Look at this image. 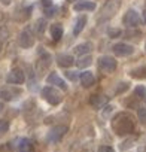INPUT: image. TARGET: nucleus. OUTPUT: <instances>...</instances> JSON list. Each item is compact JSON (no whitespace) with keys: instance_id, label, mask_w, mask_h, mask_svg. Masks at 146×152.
I'll return each mask as SVG.
<instances>
[{"instance_id":"nucleus-1","label":"nucleus","mask_w":146,"mask_h":152,"mask_svg":"<svg viewBox=\"0 0 146 152\" xmlns=\"http://www.w3.org/2000/svg\"><path fill=\"white\" fill-rule=\"evenodd\" d=\"M112 128L118 136H127V134L133 133L134 124H133V119L127 113H118L112 119Z\"/></svg>"},{"instance_id":"nucleus-2","label":"nucleus","mask_w":146,"mask_h":152,"mask_svg":"<svg viewBox=\"0 0 146 152\" xmlns=\"http://www.w3.org/2000/svg\"><path fill=\"white\" fill-rule=\"evenodd\" d=\"M42 96H43V99H45L49 104H54V106L60 104L61 100H63L61 93H60L58 90H55L54 87H51V85H48V87H45V88L42 90Z\"/></svg>"},{"instance_id":"nucleus-3","label":"nucleus","mask_w":146,"mask_h":152,"mask_svg":"<svg viewBox=\"0 0 146 152\" xmlns=\"http://www.w3.org/2000/svg\"><path fill=\"white\" fill-rule=\"evenodd\" d=\"M99 67L101 72L104 73H112L115 69H116V60L112 58V57H107V55H103L99 58Z\"/></svg>"},{"instance_id":"nucleus-4","label":"nucleus","mask_w":146,"mask_h":152,"mask_svg":"<svg viewBox=\"0 0 146 152\" xmlns=\"http://www.w3.org/2000/svg\"><path fill=\"white\" fill-rule=\"evenodd\" d=\"M66 133H67V127L66 125H57V127L51 128V131L48 133L46 139H48L49 143H57V142H60L63 139V136Z\"/></svg>"},{"instance_id":"nucleus-5","label":"nucleus","mask_w":146,"mask_h":152,"mask_svg":"<svg viewBox=\"0 0 146 152\" xmlns=\"http://www.w3.org/2000/svg\"><path fill=\"white\" fill-rule=\"evenodd\" d=\"M124 24L127 27H136L140 24V17L134 9H130L125 15H124Z\"/></svg>"},{"instance_id":"nucleus-6","label":"nucleus","mask_w":146,"mask_h":152,"mask_svg":"<svg viewBox=\"0 0 146 152\" xmlns=\"http://www.w3.org/2000/svg\"><path fill=\"white\" fill-rule=\"evenodd\" d=\"M112 49H113L115 55H118V57H127V55H131L134 52V48L131 45H127V43H116V45H113Z\"/></svg>"},{"instance_id":"nucleus-7","label":"nucleus","mask_w":146,"mask_h":152,"mask_svg":"<svg viewBox=\"0 0 146 152\" xmlns=\"http://www.w3.org/2000/svg\"><path fill=\"white\" fill-rule=\"evenodd\" d=\"M26 79L24 73L20 69H14L11 70V73L8 75V84H14V85H21Z\"/></svg>"},{"instance_id":"nucleus-8","label":"nucleus","mask_w":146,"mask_h":152,"mask_svg":"<svg viewBox=\"0 0 146 152\" xmlns=\"http://www.w3.org/2000/svg\"><path fill=\"white\" fill-rule=\"evenodd\" d=\"M20 45L23 48H30V46L34 45V37H33L30 28H26V30L21 31V34H20Z\"/></svg>"},{"instance_id":"nucleus-9","label":"nucleus","mask_w":146,"mask_h":152,"mask_svg":"<svg viewBox=\"0 0 146 152\" xmlns=\"http://www.w3.org/2000/svg\"><path fill=\"white\" fill-rule=\"evenodd\" d=\"M46 81H48V84H51V85H55V87H58V88H61L63 91H66L67 90V85H66V82L60 78V76L55 73V72H52L48 78H46Z\"/></svg>"},{"instance_id":"nucleus-10","label":"nucleus","mask_w":146,"mask_h":152,"mask_svg":"<svg viewBox=\"0 0 146 152\" xmlns=\"http://www.w3.org/2000/svg\"><path fill=\"white\" fill-rule=\"evenodd\" d=\"M79 79H81V84H82L84 88H90L96 84V78H94V75L91 72H82Z\"/></svg>"},{"instance_id":"nucleus-11","label":"nucleus","mask_w":146,"mask_h":152,"mask_svg":"<svg viewBox=\"0 0 146 152\" xmlns=\"http://www.w3.org/2000/svg\"><path fill=\"white\" fill-rule=\"evenodd\" d=\"M106 103H107V97L103 96V94H94V96H91V99H90V104H91L94 109H101Z\"/></svg>"},{"instance_id":"nucleus-12","label":"nucleus","mask_w":146,"mask_h":152,"mask_svg":"<svg viewBox=\"0 0 146 152\" xmlns=\"http://www.w3.org/2000/svg\"><path fill=\"white\" fill-rule=\"evenodd\" d=\"M57 63L60 67H70V66H73V57L69 54H60L57 57Z\"/></svg>"},{"instance_id":"nucleus-13","label":"nucleus","mask_w":146,"mask_h":152,"mask_svg":"<svg viewBox=\"0 0 146 152\" xmlns=\"http://www.w3.org/2000/svg\"><path fill=\"white\" fill-rule=\"evenodd\" d=\"M17 152H34L33 143H31L28 139H21L20 143H18V149H17Z\"/></svg>"},{"instance_id":"nucleus-14","label":"nucleus","mask_w":146,"mask_h":152,"mask_svg":"<svg viewBox=\"0 0 146 152\" xmlns=\"http://www.w3.org/2000/svg\"><path fill=\"white\" fill-rule=\"evenodd\" d=\"M15 94H20V91H18V90L14 91L12 88H3V90H0V99H2V100H6V102L14 100V99L17 97Z\"/></svg>"},{"instance_id":"nucleus-15","label":"nucleus","mask_w":146,"mask_h":152,"mask_svg":"<svg viewBox=\"0 0 146 152\" xmlns=\"http://www.w3.org/2000/svg\"><path fill=\"white\" fill-rule=\"evenodd\" d=\"M75 11H78V12H81V11H94L96 9V5L93 3V2H78V3H75Z\"/></svg>"},{"instance_id":"nucleus-16","label":"nucleus","mask_w":146,"mask_h":152,"mask_svg":"<svg viewBox=\"0 0 146 152\" xmlns=\"http://www.w3.org/2000/svg\"><path fill=\"white\" fill-rule=\"evenodd\" d=\"M85 24H87V17H79L78 20H76V23H75V27H73V34H79L82 30H84V27H85Z\"/></svg>"},{"instance_id":"nucleus-17","label":"nucleus","mask_w":146,"mask_h":152,"mask_svg":"<svg viewBox=\"0 0 146 152\" xmlns=\"http://www.w3.org/2000/svg\"><path fill=\"white\" fill-rule=\"evenodd\" d=\"M51 36H52V39H54L55 42L60 40L61 36H63V27L58 26V24H52V26H51Z\"/></svg>"},{"instance_id":"nucleus-18","label":"nucleus","mask_w":146,"mask_h":152,"mask_svg":"<svg viewBox=\"0 0 146 152\" xmlns=\"http://www.w3.org/2000/svg\"><path fill=\"white\" fill-rule=\"evenodd\" d=\"M76 64H78V67H79V69L90 67V66L93 64V58H91V55H81V58L76 61Z\"/></svg>"},{"instance_id":"nucleus-19","label":"nucleus","mask_w":146,"mask_h":152,"mask_svg":"<svg viewBox=\"0 0 146 152\" xmlns=\"http://www.w3.org/2000/svg\"><path fill=\"white\" fill-rule=\"evenodd\" d=\"M130 75L133 76V78H136V79H143V78H146V66H142V67H139V69L131 70Z\"/></svg>"},{"instance_id":"nucleus-20","label":"nucleus","mask_w":146,"mask_h":152,"mask_svg":"<svg viewBox=\"0 0 146 152\" xmlns=\"http://www.w3.org/2000/svg\"><path fill=\"white\" fill-rule=\"evenodd\" d=\"M76 54H79V55H85V54H88L90 51H91V43H81V45H78L76 46Z\"/></svg>"},{"instance_id":"nucleus-21","label":"nucleus","mask_w":146,"mask_h":152,"mask_svg":"<svg viewBox=\"0 0 146 152\" xmlns=\"http://www.w3.org/2000/svg\"><path fill=\"white\" fill-rule=\"evenodd\" d=\"M137 116L142 125H146V107H139L137 110Z\"/></svg>"},{"instance_id":"nucleus-22","label":"nucleus","mask_w":146,"mask_h":152,"mask_svg":"<svg viewBox=\"0 0 146 152\" xmlns=\"http://www.w3.org/2000/svg\"><path fill=\"white\" fill-rule=\"evenodd\" d=\"M45 28H46V21H45L43 18L37 20V23H36V31H37L39 34H42V33L45 31Z\"/></svg>"},{"instance_id":"nucleus-23","label":"nucleus","mask_w":146,"mask_h":152,"mask_svg":"<svg viewBox=\"0 0 146 152\" xmlns=\"http://www.w3.org/2000/svg\"><path fill=\"white\" fill-rule=\"evenodd\" d=\"M136 96L139 97V99H145L146 100V88L145 87H142V85H139L137 88H136Z\"/></svg>"},{"instance_id":"nucleus-24","label":"nucleus","mask_w":146,"mask_h":152,"mask_svg":"<svg viewBox=\"0 0 146 152\" xmlns=\"http://www.w3.org/2000/svg\"><path fill=\"white\" fill-rule=\"evenodd\" d=\"M9 130V122L8 121H0V134H5Z\"/></svg>"},{"instance_id":"nucleus-25","label":"nucleus","mask_w":146,"mask_h":152,"mask_svg":"<svg viewBox=\"0 0 146 152\" xmlns=\"http://www.w3.org/2000/svg\"><path fill=\"white\" fill-rule=\"evenodd\" d=\"M107 34L110 37H118V36H121V30L119 28H109L107 30Z\"/></svg>"},{"instance_id":"nucleus-26","label":"nucleus","mask_w":146,"mask_h":152,"mask_svg":"<svg viewBox=\"0 0 146 152\" xmlns=\"http://www.w3.org/2000/svg\"><path fill=\"white\" fill-rule=\"evenodd\" d=\"M55 8H52V6H49V8H45V15L46 17H54L55 15Z\"/></svg>"},{"instance_id":"nucleus-27","label":"nucleus","mask_w":146,"mask_h":152,"mask_svg":"<svg viewBox=\"0 0 146 152\" xmlns=\"http://www.w3.org/2000/svg\"><path fill=\"white\" fill-rule=\"evenodd\" d=\"M66 76H67L70 81H76V79H78V75H76L75 72H73V73H72V72H66Z\"/></svg>"},{"instance_id":"nucleus-28","label":"nucleus","mask_w":146,"mask_h":152,"mask_svg":"<svg viewBox=\"0 0 146 152\" xmlns=\"http://www.w3.org/2000/svg\"><path fill=\"white\" fill-rule=\"evenodd\" d=\"M99 152H115V149L110 148V146H100L99 148Z\"/></svg>"},{"instance_id":"nucleus-29","label":"nucleus","mask_w":146,"mask_h":152,"mask_svg":"<svg viewBox=\"0 0 146 152\" xmlns=\"http://www.w3.org/2000/svg\"><path fill=\"white\" fill-rule=\"evenodd\" d=\"M42 5H43V8H49V6H52V0H42Z\"/></svg>"},{"instance_id":"nucleus-30","label":"nucleus","mask_w":146,"mask_h":152,"mask_svg":"<svg viewBox=\"0 0 146 152\" xmlns=\"http://www.w3.org/2000/svg\"><path fill=\"white\" fill-rule=\"evenodd\" d=\"M2 3H3V5H9L11 0H2Z\"/></svg>"},{"instance_id":"nucleus-31","label":"nucleus","mask_w":146,"mask_h":152,"mask_svg":"<svg viewBox=\"0 0 146 152\" xmlns=\"http://www.w3.org/2000/svg\"><path fill=\"white\" fill-rule=\"evenodd\" d=\"M143 23H145V24H146V11H145V12H143Z\"/></svg>"},{"instance_id":"nucleus-32","label":"nucleus","mask_w":146,"mask_h":152,"mask_svg":"<svg viewBox=\"0 0 146 152\" xmlns=\"http://www.w3.org/2000/svg\"><path fill=\"white\" fill-rule=\"evenodd\" d=\"M2 110H3V104H2V103H0V112H2Z\"/></svg>"},{"instance_id":"nucleus-33","label":"nucleus","mask_w":146,"mask_h":152,"mask_svg":"<svg viewBox=\"0 0 146 152\" xmlns=\"http://www.w3.org/2000/svg\"><path fill=\"white\" fill-rule=\"evenodd\" d=\"M67 2H70V3H73V2H78V0H67Z\"/></svg>"}]
</instances>
